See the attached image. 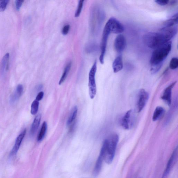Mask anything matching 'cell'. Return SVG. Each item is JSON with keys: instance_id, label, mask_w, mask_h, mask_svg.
I'll return each instance as SVG.
<instances>
[{"instance_id": "1", "label": "cell", "mask_w": 178, "mask_h": 178, "mask_svg": "<svg viewBox=\"0 0 178 178\" xmlns=\"http://www.w3.org/2000/svg\"><path fill=\"white\" fill-rule=\"evenodd\" d=\"M172 47V42L169 41L154 50L150 60L151 67L162 65L164 60L171 52Z\"/></svg>"}, {"instance_id": "2", "label": "cell", "mask_w": 178, "mask_h": 178, "mask_svg": "<svg viewBox=\"0 0 178 178\" xmlns=\"http://www.w3.org/2000/svg\"><path fill=\"white\" fill-rule=\"evenodd\" d=\"M143 39L145 45L154 50L168 42L164 34L161 32H148L144 34Z\"/></svg>"}, {"instance_id": "3", "label": "cell", "mask_w": 178, "mask_h": 178, "mask_svg": "<svg viewBox=\"0 0 178 178\" xmlns=\"http://www.w3.org/2000/svg\"><path fill=\"white\" fill-rule=\"evenodd\" d=\"M119 140V136L116 134H112L109 138L104 140L106 144L104 161L106 164H110L113 162Z\"/></svg>"}, {"instance_id": "4", "label": "cell", "mask_w": 178, "mask_h": 178, "mask_svg": "<svg viewBox=\"0 0 178 178\" xmlns=\"http://www.w3.org/2000/svg\"><path fill=\"white\" fill-rule=\"evenodd\" d=\"M97 70V62L95 61L92 66L89 74L88 86L89 94L91 99L95 97L97 91L95 76Z\"/></svg>"}, {"instance_id": "5", "label": "cell", "mask_w": 178, "mask_h": 178, "mask_svg": "<svg viewBox=\"0 0 178 178\" xmlns=\"http://www.w3.org/2000/svg\"><path fill=\"white\" fill-rule=\"evenodd\" d=\"M105 26L109 29L111 33L121 34L124 30L123 25L114 17H111L106 22Z\"/></svg>"}, {"instance_id": "6", "label": "cell", "mask_w": 178, "mask_h": 178, "mask_svg": "<svg viewBox=\"0 0 178 178\" xmlns=\"http://www.w3.org/2000/svg\"><path fill=\"white\" fill-rule=\"evenodd\" d=\"M149 98L148 93L144 89L139 90L137 95L136 107L138 113H140L146 105Z\"/></svg>"}, {"instance_id": "7", "label": "cell", "mask_w": 178, "mask_h": 178, "mask_svg": "<svg viewBox=\"0 0 178 178\" xmlns=\"http://www.w3.org/2000/svg\"><path fill=\"white\" fill-rule=\"evenodd\" d=\"M106 151V144L104 141L99 155L95 165V166L93 171V175L94 177H97L101 171L102 164H103V161L105 158Z\"/></svg>"}, {"instance_id": "8", "label": "cell", "mask_w": 178, "mask_h": 178, "mask_svg": "<svg viewBox=\"0 0 178 178\" xmlns=\"http://www.w3.org/2000/svg\"><path fill=\"white\" fill-rule=\"evenodd\" d=\"M110 33L109 29L106 26L104 27L101 43V54L99 58L100 63L103 64L104 62V57L105 56L107 46L108 37Z\"/></svg>"}, {"instance_id": "9", "label": "cell", "mask_w": 178, "mask_h": 178, "mask_svg": "<svg viewBox=\"0 0 178 178\" xmlns=\"http://www.w3.org/2000/svg\"><path fill=\"white\" fill-rule=\"evenodd\" d=\"M178 157V148L177 147L172 153L171 157L168 160L165 171L162 174L161 178H167L177 162Z\"/></svg>"}, {"instance_id": "10", "label": "cell", "mask_w": 178, "mask_h": 178, "mask_svg": "<svg viewBox=\"0 0 178 178\" xmlns=\"http://www.w3.org/2000/svg\"><path fill=\"white\" fill-rule=\"evenodd\" d=\"M134 114L132 110L128 111L122 118L121 125L123 128L128 130L133 126L134 123Z\"/></svg>"}, {"instance_id": "11", "label": "cell", "mask_w": 178, "mask_h": 178, "mask_svg": "<svg viewBox=\"0 0 178 178\" xmlns=\"http://www.w3.org/2000/svg\"><path fill=\"white\" fill-rule=\"evenodd\" d=\"M177 83L175 82L172 83L164 89L161 96V99L168 106H170L172 103V90Z\"/></svg>"}, {"instance_id": "12", "label": "cell", "mask_w": 178, "mask_h": 178, "mask_svg": "<svg viewBox=\"0 0 178 178\" xmlns=\"http://www.w3.org/2000/svg\"><path fill=\"white\" fill-rule=\"evenodd\" d=\"M126 44V39L124 36L120 34L115 39L114 47L118 53H121L125 50Z\"/></svg>"}, {"instance_id": "13", "label": "cell", "mask_w": 178, "mask_h": 178, "mask_svg": "<svg viewBox=\"0 0 178 178\" xmlns=\"http://www.w3.org/2000/svg\"><path fill=\"white\" fill-rule=\"evenodd\" d=\"M160 32L164 34L167 41L169 42L177 34V27L175 26L169 28L163 27L160 29Z\"/></svg>"}, {"instance_id": "14", "label": "cell", "mask_w": 178, "mask_h": 178, "mask_svg": "<svg viewBox=\"0 0 178 178\" xmlns=\"http://www.w3.org/2000/svg\"><path fill=\"white\" fill-rule=\"evenodd\" d=\"M26 129H25L17 137L16 141H15L14 146L11 151V155L16 154L18 151L23 139L26 135Z\"/></svg>"}, {"instance_id": "15", "label": "cell", "mask_w": 178, "mask_h": 178, "mask_svg": "<svg viewBox=\"0 0 178 178\" xmlns=\"http://www.w3.org/2000/svg\"><path fill=\"white\" fill-rule=\"evenodd\" d=\"M123 63L121 55L118 56L114 60L113 64V68L114 73H117L123 69Z\"/></svg>"}, {"instance_id": "16", "label": "cell", "mask_w": 178, "mask_h": 178, "mask_svg": "<svg viewBox=\"0 0 178 178\" xmlns=\"http://www.w3.org/2000/svg\"><path fill=\"white\" fill-rule=\"evenodd\" d=\"M165 110L161 106H158L155 109L152 118V121H156L160 119L165 113Z\"/></svg>"}, {"instance_id": "17", "label": "cell", "mask_w": 178, "mask_h": 178, "mask_svg": "<svg viewBox=\"0 0 178 178\" xmlns=\"http://www.w3.org/2000/svg\"><path fill=\"white\" fill-rule=\"evenodd\" d=\"M178 24V13L174 15L171 18L165 21L164 23V28H169L175 26Z\"/></svg>"}, {"instance_id": "18", "label": "cell", "mask_w": 178, "mask_h": 178, "mask_svg": "<svg viewBox=\"0 0 178 178\" xmlns=\"http://www.w3.org/2000/svg\"><path fill=\"white\" fill-rule=\"evenodd\" d=\"M41 119V115L40 114L36 116L33 122L30 129L31 134L33 135L37 131L39 126L40 121Z\"/></svg>"}, {"instance_id": "19", "label": "cell", "mask_w": 178, "mask_h": 178, "mask_svg": "<svg viewBox=\"0 0 178 178\" xmlns=\"http://www.w3.org/2000/svg\"><path fill=\"white\" fill-rule=\"evenodd\" d=\"M77 112H78V108L77 106H75L71 110L68 119H67V126L70 125L72 123L75 121L77 116Z\"/></svg>"}, {"instance_id": "20", "label": "cell", "mask_w": 178, "mask_h": 178, "mask_svg": "<svg viewBox=\"0 0 178 178\" xmlns=\"http://www.w3.org/2000/svg\"><path fill=\"white\" fill-rule=\"evenodd\" d=\"M47 123L46 121H44L42 124L41 129L37 137V140L38 142L43 140L47 130Z\"/></svg>"}, {"instance_id": "21", "label": "cell", "mask_w": 178, "mask_h": 178, "mask_svg": "<svg viewBox=\"0 0 178 178\" xmlns=\"http://www.w3.org/2000/svg\"><path fill=\"white\" fill-rule=\"evenodd\" d=\"M71 62H70L67 64L66 66L65 67L63 74L62 75L61 78L60 79L59 82V85H61L64 82L65 79H66L67 75L69 73L70 70L71 69Z\"/></svg>"}, {"instance_id": "22", "label": "cell", "mask_w": 178, "mask_h": 178, "mask_svg": "<svg viewBox=\"0 0 178 178\" xmlns=\"http://www.w3.org/2000/svg\"><path fill=\"white\" fill-rule=\"evenodd\" d=\"M39 101L35 100L33 102L31 106V113L32 115H35L37 113L39 106Z\"/></svg>"}, {"instance_id": "23", "label": "cell", "mask_w": 178, "mask_h": 178, "mask_svg": "<svg viewBox=\"0 0 178 178\" xmlns=\"http://www.w3.org/2000/svg\"><path fill=\"white\" fill-rule=\"evenodd\" d=\"M9 53H7L5 55L2 59L1 62V67L2 70L6 68L7 69L8 68V63L9 61Z\"/></svg>"}, {"instance_id": "24", "label": "cell", "mask_w": 178, "mask_h": 178, "mask_svg": "<svg viewBox=\"0 0 178 178\" xmlns=\"http://www.w3.org/2000/svg\"><path fill=\"white\" fill-rule=\"evenodd\" d=\"M23 92V87L22 85L19 84L17 86L15 92L14 98V100L18 99L22 95Z\"/></svg>"}, {"instance_id": "25", "label": "cell", "mask_w": 178, "mask_h": 178, "mask_svg": "<svg viewBox=\"0 0 178 178\" xmlns=\"http://www.w3.org/2000/svg\"><path fill=\"white\" fill-rule=\"evenodd\" d=\"M178 67V59L177 57H173L170 61L169 67L172 70L177 69Z\"/></svg>"}, {"instance_id": "26", "label": "cell", "mask_w": 178, "mask_h": 178, "mask_svg": "<svg viewBox=\"0 0 178 178\" xmlns=\"http://www.w3.org/2000/svg\"><path fill=\"white\" fill-rule=\"evenodd\" d=\"M84 1L83 0H80L79 1L78 6L75 14V17H78L80 15L83 8Z\"/></svg>"}, {"instance_id": "27", "label": "cell", "mask_w": 178, "mask_h": 178, "mask_svg": "<svg viewBox=\"0 0 178 178\" xmlns=\"http://www.w3.org/2000/svg\"><path fill=\"white\" fill-rule=\"evenodd\" d=\"M9 2L8 0H0V11H3L6 9Z\"/></svg>"}, {"instance_id": "28", "label": "cell", "mask_w": 178, "mask_h": 178, "mask_svg": "<svg viewBox=\"0 0 178 178\" xmlns=\"http://www.w3.org/2000/svg\"><path fill=\"white\" fill-rule=\"evenodd\" d=\"M155 2L158 5L164 6L167 5L169 4V1H168V0H156V1H155Z\"/></svg>"}, {"instance_id": "29", "label": "cell", "mask_w": 178, "mask_h": 178, "mask_svg": "<svg viewBox=\"0 0 178 178\" xmlns=\"http://www.w3.org/2000/svg\"><path fill=\"white\" fill-rule=\"evenodd\" d=\"M70 28V26L69 24H67L63 27L62 30V34L64 35H67L69 31Z\"/></svg>"}, {"instance_id": "30", "label": "cell", "mask_w": 178, "mask_h": 178, "mask_svg": "<svg viewBox=\"0 0 178 178\" xmlns=\"http://www.w3.org/2000/svg\"><path fill=\"white\" fill-rule=\"evenodd\" d=\"M24 1H19V0H17L15 1V5H16V9L17 11H19Z\"/></svg>"}, {"instance_id": "31", "label": "cell", "mask_w": 178, "mask_h": 178, "mask_svg": "<svg viewBox=\"0 0 178 178\" xmlns=\"http://www.w3.org/2000/svg\"><path fill=\"white\" fill-rule=\"evenodd\" d=\"M44 96V93L43 92H40L37 95V96L36 98V100H38V101H39L40 100H41L42 98H43Z\"/></svg>"}, {"instance_id": "32", "label": "cell", "mask_w": 178, "mask_h": 178, "mask_svg": "<svg viewBox=\"0 0 178 178\" xmlns=\"http://www.w3.org/2000/svg\"><path fill=\"white\" fill-rule=\"evenodd\" d=\"M177 1H169V4L172 5H175L177 4Z\"/></svg>"}, {"instance_id": "33", "label": "cell", "mask_w": 178, "mask_h": 178, "mask_svg": "<svg viewBox=\"0 0 178 178\" xmlns=\"http://www.w3.org/2000/svg\"></svg>"}, {"instance_id": "34", "label": "cell", "mask_w": 178, "mask_h": 178, "mask_svg": "<svg viewBox=\"0 0 178 178\" xmlns=\"http://www.w3.org/2000/svg\"></svg>"}]
</instances>
